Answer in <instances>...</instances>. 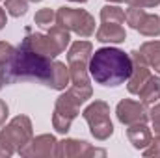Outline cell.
I'll list each match as a JSON object with an SVG mask.
<instances>
[{"label": "cell", "mask_w": 160, "mask_h": 158, "mask_svg": "<svg viewBox=\"0 0 160 158\" xmlns=\"http://www.w3.org/2000/svg\"><path fill=\"white\" fill-rule=\"evenodd\" d=\"M28 2H41V0H28Z\"/></svg>", "instance_id": "4dcf8cb0"}, {"label": "cell", "mask_w": 160, "mask_h": 158, "mask_svg": "<svg viewBox=\"0 0 160 158\" xmlns=\"http://www.w3.org/2000/svg\"><path fill=\"white\" fill-rule=\"evenodd\" d=\"M89 77L104 87H118L125 84L132 71L130 54L116 47H102L95 50L88 63Z\"/></svg>", "instance_id": "7a4b0ae2"}, {"label": "cell", "mask_w": 160, "mask_h": 158, "mask_svg": "<svg viewBox=\"0 0 160 158\" xmlns=\"http://www.w3.org/2000/svg\"><path fill=\"white\" fill-rule=\"evenodd\" d=\"M13 52H15V47H13V45H9V43H6V41H0V67L11 58Z\"/></svg>", "instance_id": "603a6c76"}, {"label": "cell", "mask_w": 160, "mask_h": 158, "mask_svg": "<svg viewBox=\"0 0 160 158\" xmlns=\"http://www.w3.org/2000/svg\"><path fill=\"white\" fill-rule=\"evenodd\" d=\"M34 21H36V24H38L39 28L48 30V28L54 26V22H56V13H54L50 7H43V9H39V11L36 13Z\"/></svg>", "instance_id": "ffe728a7"}, {"label": "cell", "mask_w": 160, "mask_h": 158, "mask_svg": "<svg viewBox=\"0 0 160 158\" xmlns=\"http://www.w3.org/2000/svg\"><path fill=\"white\" fill-rule=\"evenodd\" d=\"M128 6H132V7H155V6H158L160 0H125Z\"/></svg>", "instance_id": "d4e9b609"}, {"label": "cell", "mask_w": 160, "mask_h": 158, "mask_svg": "<svg viewBox=\"0 0 160 158\" xmlns=\"http://www.w3.org/2000/svg\"><path fill=\"white\" fill-rule=\"evenodd\" d=\"M101 21L102 22H116V24H125V11L119 6H104L101 9Z\"/></svg>", "instance_id": "d6986e66"}, {"label": "cell", "mask_w": 160, "mask_h": 158, "mask_svg": "<svg viewBox=\"0 0 160 158\" xmlns=\"http://www.w3.org/2000/svg\"><path fill=\"white\" fill-rule=\"evenodd\" d=\"M116 114H118L119 123L127 125V126L136 125V123H147V119H149V112L145 110V104L130 101V99L121 101L116 108Z\"/></svg>", "instance_id": "7c38bea8"}, {"label": "cell", "mask_w": 160, "mask_h": 158, "mask_svg": "<svg viewBox=\"0 0 160 158\" xmlns=\"http://www.w3.org/2000/svg\"><path fill=\"white\" fill-rule=\"evenodd\" d=\"M56 24L63 26L69 32H75L82 37L95 34V19L86 11L77 7H60L56 11Z\"/></svg>", "instance_id": "ba28073f"}, {"label": "cell", "mask_w": 160, "mask_h": 158, "mask_svg": "<svg viewBox=\"0 0 160 158\" xmlns=\"http://www.w3.org/2000/svg\"><path fill=\"white\" fill-rule=\"evenodd\" d=\"M93 54V47L89 41H75L67 52V63H69V75L75 87L80 89H91L89 86V71L88 63Z\"/></svg>", "instance_id": "8992f818"}, {"label": "cell", "mask_w": 160, "mask_h": 158, "mask_svg": "<svg viewBox=\"0 0 160 158\" xmlns=\"http://www.w3.org/2000/svg\"><path fill=\"white\" fill-rule=\"evenodd\" d=\"M56 156H106V151L104 149H97V147H91L88 141L84 140H73V138H67V140H62L58 141L56 145Z\"/></svg>", "instance_id": "8fae6325"}, {"label": "cell", "mask_w": 160, "mask_h": 158, "mask_svg": "<svg viewBox=\"0 0 160 158\" xmlns=\"http://www.w3.org/2000/svg\"><path fill=\"white\" fill-rule=\"evenodd\" d=\"M91 93H93V89H80V87L73 86L56 99L54 114H52V125H54L56 132H60V134L69 132L71 123L78 116L80 106L88 99H91Z\"/></svg>", "instance_id": "3957f363"}, {"label": "cell", "mask_w": 160, "mask_h": 158, "mask_svg": "<svg viewBox=\"0 0 160 158\" xmlns=\"http://www.w3.org/2000/svg\"><path fill=\"white\" fill-rule=\"evenodd\" d=\"M69 39H71L69 30H65L60 24H54L48 28L47 34H32L30 30H26V37L21 41V47L54 60L58 54L65 50V47L69 45Z\"/></svg>", "instance_id": "277c9868"}, {"label": "cell", "mask_w": 160, "mask_h": 158, "mask_svg": "<svg viewBox=\"0 0 160 158\" xmlns=\"http://www.w3.org/2000/svg\"><path fill=\"white\" fill-rule=\"evenodd\" d=\"M127 138H128V141L132 143L134 149L143 151L153 141V132L145 123H136V125H130L127 128Z\"/></svg>", "instance_id": "5bb4252c"}, {"label": "cell", "mask_w": 160, "mask_h": 158, "mask_svg": "<svg viewBox=\"0 0 160 158\" xmlns=\"http://www.w3.org/2000/svg\"><path fill=\"white\" fill-rule=\"evenodd\" d=\"M52 69H54L52 58L41 56L19 45L11 54V58L2 65L4 84L11 86L17 82H38L41 86L52 87V80H54Z\"/></svg>", "instance_id": "6da1fadb"}, {"label": "cell", "mask_w": 160, "mask_h": 158, "mask_svg": "<svg viewBox=\"0 0 160 158\" xmlns=\"http://www.w3.org/2000/svg\"><path fill=\"white\" fill-rule=\"evenodd\" d=\"M2 86H4V71L0 67V89H2Z\"/></svg>", "instance_id": "83f0119b"}, {"label": "cell", "mask_w": 160, "mask_h": 158, "mask_svg": "<svg viewBox=\"0 0 160 158\" xmlns=\"http://www.w3.org/2000/svg\"><path fill=\"white\" fill-rule=\"evenodd\" d=\"M56 138L52 134H41L38 138H32L21 151V156H56Z\"/></svg>", "instance_id": "4fadbf2b"}, {"label": "cell", "mask_w": 160, "mask_h": 158, "mask_svg": "<svg viewBox=\"0 0 160 158\" xmlns=\"http://www.w3.org/2000/svg\"><path fill=\"white\" fill-rule=\"evenodd\" d=\"M108 2H123V0H108Z\"/></svg>", "instance_id": "f546056e"}, {"label": "cell", "mask_w": 160, "mask_h": 158, "mask_svg": "<svg viewBox=\"0 0 160 158\" xmlns=\"http://www.w3.org/2000/svg\"><path fill=\"white\" fill-rule=\"evenodd\" d=\"M6 22H8V17H6V11H4V7H0V30L6 26Z\"/></svg>", "instance_id": "4316f807"}, {"label": "cell", "mask_w": 160, "mask_h": 158, "mask_svg": "<svg viewBox=\"0 0 160 158\" xmlns=\"http://www.w3.org/2000/svg\"><path fill=\"white\" fill-rule=\"evenodd\" d=\"M143 156H149V158L151 156H155V158L160 156V138L158 136H157V138H155L145 149H143Z\"/></svg>", "instance_id": "cb8c5ba5"}, {"label": "cell", "mask_w": 160, "mask_h": 158, "mask_svg": "<svg viewBox=\"0 0 160 158\" xmlns=\"http://www.w3.org/2000/svg\"><path fill=\"white\" fill-rule=\"evenodd\" d=\"M130 58H132V71H130V77L127 80V87H128V93L138 95L140 89L145 86V82L153 75H151V67L147 65V62L143 60L140 50H132Z\"/></svg>", "instance_id": "30bf717a"}, {"label": "cell", "mask_w": 160, "mask_h": 158, "mask_svg": "<svg viewBox=\"0 0 160 158\" xmlns=\"http://www.w3.org/2000/svg\"><path fill=\"white\" fill-rule=\"evenodd\" d=\"M32 121L26 116H17L0 130V156L19 153L32 140Z\"/></svg>", "instance_id": "5b68a950"}, {"label": "cell", "mask_w": 160, "mask_h": 158, "mask_svg": "<svg viewBox=\"0 0 160 158\" xmlns=\"http://www.w3.org/2000/svg\"><path fill=\"white\" fill-rule=\"evenodd\" d=\"M54 80H52V89H58V91H63L71 80L69 75V65H65L63 62H54Z\"/></svg>", "instance_id": "ac0fdd59"}, {"label": "cell", "mask_w": 160, "mask_h": 158, "mask_svg": "<svg viewBox=\"0 0 160 158\" xmlns=\"http://www.w3.org/2000/svg\"><path fill=\"white\" fill-rule=\"evenodd\" d=\"M149 119L153 121V128H155V136L160 138V102H155L149 110Z\"/></svg>", "instance_id": "7402d4cb"}, {"label": "cell", "mask_w": 160, "mask_h": 158, "mask_svg": "<svg viewBox=\"0 0 160 158\" xmlns=\"http://www.w3.org/2000/svg\"><path fill=\"white\" fill-rule=\"evenodd\" d=\"M138 97H140V102H143L145 106H153L155 102H158V99H160V78L151 77V78L145 82V86L140 89Z\"/></svg>", "instance_id": "2e32d148"}, {"label": "cell", "mask_w": 160, "mask_h": 158, "mask_svg": "<svg viewBox=\"0 0 160 158\" xmlns=\"http://www.w3.org/2000/svg\"><path fill=\"white\" fill-rule=\"evenodd\" d=\"M82 116H84L88 126H89V132L95 140L104 141L114 134V125L110 119V106L104 101H93L89 106H86Z\"/></svg>", "instance_id": "52a82bcc"}, {"label": "cell", "mask_w": 160, "mask_h": 158, "mask_svg": "<svg viewBox=\"0 0 160 158\" xmlns=\"http://www.w3.org/2000/svg\"><path fill=\"white\" fill-rule=\"evenodd\" d=\"M6 11L11 17H22L28 11V0H6Z\"/></svg>", "instance_id": "44dd1931"}, {"label": "cell", "mask_w": 160, "mask_h": 158, "mask_svg": "<svg viewBox=\"0 0 160 158\" xmlns=\"http://www.w3.org/2000/svg\"><path fill=\"white\" fill-rule=\"evenodd\" d=\"M8 112H9V110H8V104L0 99V126L6 123V119H8Z\"/></svg>", "instance_id": "484cf974"}, {"label": "cell", "mask_w": 160, "mask_h": 158, "mask_svg": "<svg viewBox=\"0 0 160 158\" xmlns=\"http://www.w3.org/2000/svg\"><path fill=\"white\" fill-rule=\"evenodd\" d=\"M140 54L151 69L160 73V41H147L140 47Z\"/></svg>", "instance_id": "e0dca14e"}, {"label": "cell", "mask_w": 160, "mask_h": 158, "mask_svg": "<svg viewBox=\"0 0 160 158\" xmlns=\"http://www.w3.org/2000/svg\"><path fill=\"white\" fill-rule=\"evenodd\" d=\"M95 37L101 43H123V41L127 39V32H125L123 24L102 22L99 26V30L95 32Z\"/></svg>", "instance_id": "9a60e30c"}, {"label": "cell", "mask_w": 160, "mask_h": 158, "mask_svg": "<svg viewBox=\"0 0 160 158\" xmlns=\"http://www.w3.org/2000/svg\"><path fill=\"white\" fill-rule=\"evenodd\" d=\"M71 2H80V4H84V2H88V0H71Z\"/></svg>", "instance_id": "f1b7e54d"}, {"label": "cell", "mask_w": 160, "mask_h": 158, "mask_svg": "<svg viewBox=\"0 0 160 158\" xmlns=\"http://www.w3.org/2000/svg\"><path fill=\"white\" fill-rule=\"evenodd\" d=\"M125 19L128 22V26L132 30L140 32L142 36H147V37L160 36V17L153 15V13H145L143 7L128 6V9L125 11Z\"/></svg>", "instance_id": "9c48e42d"}]
</instances>
